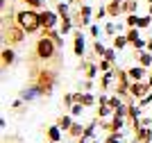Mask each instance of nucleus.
<instances>
[{"instance_id": "f257e3e1", "label": "nucleus", "mask_w": 152, "mask_h": 143, "mask_svg": "<svg viewBox=\"0 0 152 143\" xmlns=\"http://www.w3.org/2000/svg\"><path fill=\"white\" fill-rule=\"evenodd\" d=\"M18 23H20L23 30L34 32L39 25H41V16H37V14H32V12H20L18 14Z\"/></svg>"}, {"instance_id": "f03ea898", "label": "nucleus", "mask_w": 152, "mask_h": 143, "mask_svg": "<svg viewBox=\"0 0 152 143\" xmlns=\"http://www.w3.org/2000/svg\"><path fill=\"white\" fill-rule=\"evenodd\" d=\"M52 52H55V45H52L50 39H41L37 43V55L41 57V59H50Z\"/></svg>"}, {"instance_id": "7ed1b4c3", "label": "nucleus", "mask_w": 152, "mask_h": 143, "mask_svg": "<svg viewBox=\"0 0 152 143\" xmlns=\"http://www.w3.org/2000/svg\"><path fill=\"white\" fill-rule=\"evenodd\" d=\"M150 136H152V132L148 130V127H141V130L136 132V141L134 143H150Z\"/></svg>"}, {"instance_id": "20e7f679", "label": "nucleus", "mask_w": 152, "mask_h": 143, "mask_svg": "<svg viewBox=\"0 0 152 143\" xmlns=\"http://www.w3.org/2000/svg\"><path fill=\"white\" fill-rule=\"evenodd\" d=\"M55 21H57V16H55L52 12H43L41 14V25H43V27H52Z\"/></svg>"}, {"instance_id": "39448f33", "label": "nucleus", "mask_w": 152, "mask_h": 143, "mask_svg": "<svg viewBox=\"0 0 152 143\" xmlns=\"http://www.w3.org/2000/svg\"><path fill=\"white\" fill-rule=\"evenodd\" d=\"M61 127H50V130H48V136H50V141L55 143V141H59V139H61Z\"/></svg>"}, {"instance_id": "423d86ee", "label": "nucleus", "mask_w": 152, "mask_h": 143, "mask_svg": "<svg viewBox=\"0 0 152 143\" xmlns=\"http://www.w3.org/2000/svg\"><path fill=\"white\" fill-rule=\"evenodd\" d=\"M84 52V41H82V34L75 37V55H82Z\"/></svg>"}, {"instance_id": "0eeeda50", "label": "nucleus", "mask_w": 152, "mask_h": 143, "mask_svg": "<svg viewBox=\"0 0 152 143\" xmlns=\"http://www.w3.org/2000/svg\"><path fill=\"white\" fill-rule=\"evenodd\" d=\"M12 62H14V52L12 50H5V52H2V64L7 66V64H12Z\"/></svg>"}, {"instance_id": "6e6552de", "label": "nucleus", "mask_w": 152, "mask_h": 143, "mask_svg": "<svg viewBox=\"0 0 152 143\" xmlns=\"http://www.w3.org/2000/svg\"><path fill=\"white\" fill-rule=\"evenodd\" d=\"M129 77H132V80H136V82H139L141 77H143V68H132V70H129Z\"/></svg>"}, {"instance_id": "1a4fd4ad", "label": "nucleus", "mask_w": 152, "mask_h": 143, "mask_svg": "<svg viewBox=\"0 0 152 143\" xmlns=\"http://www.w3.org/2000/svg\"><path fill=\"white\" fill-rule=\"evenodd\" d=\"M129 91H132V95H136V98H139V95L143 93V91H145V87H141V84H134V87L129 89Z\"/></svg>"}, {"instance_id": "9d476101", "label": "nucleus", "mask_w": 152, "mask_h": 143, "mask_svg": "<svg viewBox=\"0 0 152 143\" xmlns=\"http://www.w3.org/2000/svg\"><path fill=\"white\" fill-rule=\"evenodd\" d=\"M59 127H61V130H70V127H73V125H70V118H66V116L59 118Z\"/></svg>"}, {"instance_id": "9b49d317", "label": "nucleus", "mask_w": 152, "mask_h": 143, "mask_svg": "<svg viewBox=\"0 0 152 143\" xmlns=\"http://www.w3.org/2000/svg\"><path fill=\"white\" fill-rule=\"evenodd\" d=\"M127 41H132V43H139V41H141V39H139V32L132 30V32H129V37H127Z\"/></svg>"}, {"instance_id": "f8f14e48", "label": "nucleus", "mask_w": 152, "mask_h": 143, "mask_svg": "<svg viewBox=\"0 0 152 143\" xmlns=\"http://www.w3.org/2000/svg\"><path fill=\"white\" fill-rule=\"evenodd\" d=\"M9 34H12V41H14V43H18L20 39H23V34H20L18 30H12V32H9Z\"/></svg>"}, {"instance_id": "ddd939ff", "label": "nucleus", "mask_w": 152, "mask_h": 143, "mask_svg": "<svg viewBox=\"0 0 152 143\" xmlns=\"http://www.w3.org/2000/svg\"><path fill=\"white\" fill-rule=\"evenodd\" d=\"M82 134V125H73L70 127V136H80Z\"/></svg>"}, {"instance_id": "4468645a", "label": "nucleus", "mask_w": 152, "mask_h": 143, "mask_svg": "<svg viewBox=\"0 0 152 143\" xmlns=\"http://www.w3.org/2000/svg\"><path fill=\"white\" fill-rule=\"evenodd\" d=\"M150 62H152V57L148 55V52H143V55H141V64H143V66H150Z\"/></svg>"}, {"instance_id": "2eb2a0df", "label": "nucleus", "mask_w": 152, "mask_h": 143, "mask_svg": "<svg viewBox=\"0 0 152 143\" xmlns=\"http://www.w3.org/2000/svg\"><path fill=\"white\" fill-rule=\"evenodd\" d=\"M61 32L66 34V32H70V23H68V18H64V23H61Z\"/></svg>"}, {"instance_id": "dca6fc26", "label": "nucleus", "mask_w": 152, "mask_h": 143, "mask_svg": "<svg viewBox=\"0 0 152 143\" xmlns=\"http://www.w3.org/2000/svg\"><path fill=\"white\" fill-rule=\"evenodd\" d=\"M100 116H109V114H111V107H100Z\"/></svg>"}, {"instance_id": "f3484780", "label": "nucleus", "mask_w": 152, "mask_h": 143, "mask_svg": "<svg viewBox=\"0 0 152 143\" xmlns=\"http://www.w3.org/2000/svg\"><path fill=\"white\" fill-rule=\"evenodd\" d=\"M114 45H116V48H123V45H125V37H118L114 41Z\"/></svg>"}, {"instance_id": "a211bd4d", "label": "nucleus", "mask_w": 152, "mask_h": 143, "mask_svg": "<svg viewBox=\"0 0 152 143\" xmlns=\"http://www.w3.org/2000/svg\"><path fill=\"white\" fill-rule=\"evenodd\" d=\"M148 23H150V18H148V16H145V18H139V27H145Z\"/></svg>"}, {"instance_id": "6ab92c4d", "label": "nucleus", "mask_w": 152, "mask_h": 143, "mask_svg": "<svg viewBox=\"0 0 152 143\" xmlns=\"http://www.w3.org/2000/svg\"><path fill=\"white\" fill-rule=\"evenodd\" d=\"M134 23L139 25V18H136V16H129V18H127V25H134Z\"/></svg>"}, {"instance_id": "aec40b11", "label": "nucleus", "mask_w": 152, "mask_h": 143, "mask_svg": "<svg viewBox=\"0 0 152 143\" xmlns=\"http://www.w3.org/2000/svg\"><path fill=\"white\" fill-rule=\"evenodd\" d=\"M95 52H100V55H104V48H102V43H95Z\"/></svg>"}, {"instance_id": "412c9836", "label": "nucleus", "mask_w": 152, "mask_h": 143, "mask_svg": "<svg viewBox=\"0 0 152 143\" xmlns=\"http://www.w3.org/2000/svg\"><path fill=\"white\" fill-rule=\"evenodd\" d=\"M25 2H30L32 7H39V5H41V0H25Z\"/></svg>"}, {"instance_id": "4be33fe9", "label": "nucleus", "mask_w": 152, "mask_h": 143, "mask_svg": "<svg viewBox=\"0 0 152 143\" xmlns=\"http://www.w3.org/2000/svg\"><path fill=\"white\" fill-rule=\"evenodd\" d=\"M73 114H75V116H77V114H82V107L75 105V107H73Z\"/></svg>"}, {"instance_id": "5701e85b", "label": "nucleus", "mask_w": 152, "mask_h": 143, "mask_svg": "<svg viewBox=\"0 0 152 143\" xmlns=\"http://www.w3.org/2000/svg\"><path fill=\"white\" fill-rule=\"evenodd\" d=\"M109 143H121V141H118L116 136H109Z\"/></svg>"}, {"instance_id": "b1692460", "label": "nucleus", "mask_w": 152, "mask_h": 143, "mask_svg": "<svg viewBox=\"0 0 152 143\" xmlns=\"http://www.w3.org/2000/svg\"><path fill=\"white\" fill-rule=\"evenodd\" d=\"M148 48H150V50H152V41H150V43H148Z\"/></svg>"}, {"instance_id": "393cba45", "label": "nucleus", "mask_w": 152, "mask_h": 143, "mask_svg": "<svg viewBox=\"0 0 152 143\" xmlns=\"http://www.w3.org/2000/svg\"><path fill=\"white\" fill-rule=\"evenodd\" d=\"M150 87H152V80H150Z\"/></svg>"}]
</instances>
